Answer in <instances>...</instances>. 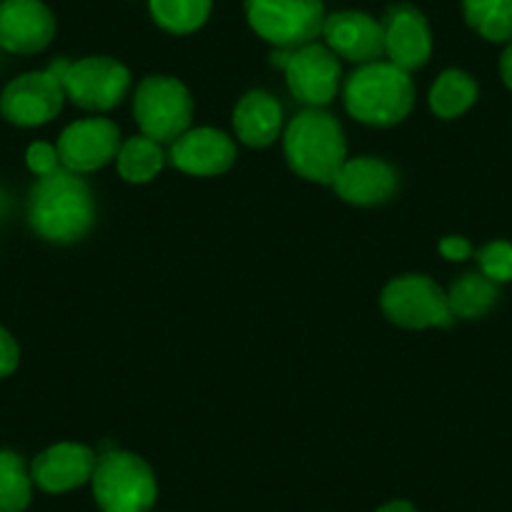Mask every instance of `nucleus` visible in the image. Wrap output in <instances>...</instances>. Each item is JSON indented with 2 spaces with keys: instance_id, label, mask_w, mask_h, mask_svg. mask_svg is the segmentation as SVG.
Returning <instances> with one entry per match:
<instances>
[{
  "instance_id": "obj_1",
  "label": "nucleus",
  "mask_w": 512,
  "mask_h": 512,
  "mask_svg": "<svg viewBox=\"0 0 512 512\" xmlns=\"http://www.w3.org/2000/svg\"><path fill=\"white\" fill-rule=\"evenodd\" d=\"M28 221L33 231L53 244H73L91 231L96 204L91 189L78 174L58 169L38 176L28 199Z\"/></svg>"
},
{
  "instance_id": "obj_2",
  "label": "nucleus",
  "mask_w": 512,
  "mask_h": 512,
  "mask_svg": "<svg viewBox=\"0 0 512 512\" xmlns=\"http://www.w3.org/2000/svg\"><path fill=\"white\" fill-rule=\"evenodd\" d=\"M344 106L357 121L369 126H397L415 106V83L410 73L395 63H367L347 78Z\"/></svg>"
},
{
  "instance_id": "obj_3",
  "label": "nucleus",
  "mask_w": 512,
  "mask_h": 512,
  "mask_svg": "<svg viewBox=\"0 0 512 512\" xmlns=\"http://www.w3.org/2000/svg\"><path fill=\"white\" fill-rule=\"evenodd\" d=\"M284 156L294 174L317 184H334L347 161V141L337 118L319 108L294 116L284 134Z\"/></svg>"
},
{
  "instance_id": "obj_4",
  "label": "nucleus",
  "mask_w": 512,
  "mask_h": 512,
  "mask_svg": "<svg viewBox=\"0 0 512 512\" xmlns=\"http://www.w3.org/2000/svg\"><path fill=\"white\" fill-rule=\"evenodd\" d=\"M91 487L103 512H151L159 495L154 470L139 455L123 450L98 457Z\"/></svg>"
},
{
  "instance_id": "obj_5",
  "label": "nucleus",
  "mask_w": 512,
  "mask_h": 512,
  "mask_svg": "<svg viewBox=\"0 0 512 512\" xmlns=\"http://www.w3.org/2000/svg\"><path fill=\"white\" fill-rule=\"evenodd\" d=\"M244 11L251 31L282 51L317 41L327 18L322 0H244Z\"/></svg>"
},
{
  "instance_id": "obj_6",
  "label": "nucleus",
  "mask_w": 512,
  "mask_h": 512,
  "mask_svg": "<svg viewBox=\"0 0 512 512\" xmlns=\"http://www.w3.org/2000/svg\"><path fill=\"white\" fill-rule=\"evenodd\" d=\"M134 116L141 134L159 144H174L191 128L194 98L179 78L149 76L136 88Z\"/></svg>"
},
{
  "instance_id": "obj_7",
  "label": "nucleus",
  "mask_w": 512,
  "mask_h": 512,
  "mask_svg": "<svg viewBox=\"0 0 512 512\" xmlns=\"http://www.w3.org/2000/svg\"><path fill=\"white\" fill-rule=\"evenodd\" d=\"M68 61H56L48 71H31L13 78L0 93V116L21 128H36L61 113L66 91L63 71Z\"/></svg>"
},
{
  "instance_id": "obj_8",
  "label": "nucleus",
  "mask_w": 512,
  "mask_h": 512,
  "mask_svg": "<svg viewBox=\"0 0 512 512\" xmlns=\"http://www.w3.org/2000/svg\"><path fill=\"white\" fill-rule=\"evenodd\" d=\"M379 304L392 324L405 329L450 327L455 322L447 292H442L440 284L425 274H407V277L392 279L384 287Z\"/></svg>"
},
{
  "instance_id": "obj_9",
  "label": "nucleus",
  "mask_w": 512,
  "mask_h": 512,
  "mask_svg": "<svg viewBox=\"0 0 512 512\" xmlns=\"http://www.w3.org/2000/svg\"><path fill=\"white\" fill-rule=\"evenodd\" d=\"M66 98L86 111H111L131 88V73L108 56H88L68 63L61 76Z\"/></svg>"
},
{
  "instance_id": "obj_10",
  "label": "nucleus",
  "mask_w": 512,
  "mask_h": 512,
  "mask_svg": "<svg viewBox=\"0 0 512 512\" xmlns=\"http://www.w3.org/2000/svg\"><path fill=\"white\" fill-rule=\"evenodd\" d=\"M56 149L63 169L73 174H91L116 159L121 149V131L108 118H81L63 131Z\"/></svg>"
},
{
  "instance_id": "obj_11",
  "label": "nucleus",
  "mask_w": 512,
  "mask_h": 512,
  "mask_svg": "<svg viewBox=\"0 0 512 512\" xmlns=\"http://www.w3.org/2000/svg\"><path fill=\"white\" fill-rule=\"evenodd\" d=\"M284 73L292 96L312 108L327 106L337 96L339 78H342L337 56L317 41L289 51Z\"/></svg>"
},
{
  "instance_id": "obj_12",
  "label": "nucleus",
  "mask_w": 512,
  "mask_h": 512,
  "mask_svg": "<svg viewBox=\"0 0 512 512\" xmlns=\"http://www.w3.org/2000/svg\"><path fill=\"white\" fill-rule=\"evenodd\" d=\"M56 16L43 0H0V48L33 56L51 46Z\"/></svg>"
},
{
  "instance_id": "obj_13",
  "label": "nucleus",
  "mask_w": 512,
  "mask_h": 512,
  "mask_svg": "<svg viewBox=\"0 0 512 512\" xmlns=\"http://www.w3.org/2000/svg\"><path fill=\"white\" fill-rule=\"evenodd\" d=\"M384 28V56L405 73L425 66L432 56V31L427 18L410 3H400L387 11Z\"/></svg>"
},
{
  "instance_id": "obj_14",
  "label": "nucleus",
  "mask_w": 512,
  "mask_h": 512,
  "mask_svg": "<svg viewBox=\"0 0 512 512\" xmlns=\"http://www.w3.org/2000/svg\"><path fill=\"white\" fill-rule=\"evenodd\" d=\"M322 36L334 56L357 63V66H367L384 56V28L369 13H332L324 18Z\"/></svg>"
},
{
  "instance_id": "obj_15",
  "label": "nucleus",
  "mask_w": 512,
  "mask_h": 512,
  "mask_svg": "<svg viewBox=\"0 0 512 512\" xmlns=\"http://www.w3.org/2000/svg\"><path fill=\"white\" fill-rule=\"evenodd\" d=\"M171 166L191 176H219L234 166L236 144L219 128H189L171 144Z\"/></svg>"
},
{
  "instance_id": "obj_16",
  "label": "nucleus",
  "mask_w": 512,
  "mask_h": 512,
  "mask_svg": "<svg viewBox=\"0 0 512 512\" xmlns=\"http://www.w3.org/2000/svg\"><path fill=\"white\" fill-rule=\"evenodd\" d=\"M96 462L98 457L91 447L78 442H58L33 460L31 475L41 490L58 495L91 482Z\"/></svg>"
},
{
  "instance_id": "obj_17",
  "label": "nucleus",
  "mask_w": 512,
  "mask_h": 512,
  "mask_svg": "<svg viewBox=\"0 0 512 512\" xmlns=\"http://www.w3.org/2000/svg\"><path fill=\"white\" fill-rule=\"evenodd\" d=\"M332 186L347 204L377 206L395 194L397 171L382 159L359 156V159L344 161Z\"/></svg>"
},
{
  "instance_id": "obj_18",
  "label": "nucleus",
  "mask_w": 512,
  "mask_h": 512,
  "mask_svg": "<svg viewBox=\"0 0 512 512\" xmlns=\"http://www.w3.org/2000/svg\"><path fill=\"white\" fill-rule=\"evenodd\" d=\"M282 106L267 91H251L236 103L234 131L241 144L251 149L272 146L282 134Z\"/></svg>"
},
{
  "instance_id": "obj_19",
  "label": "nucleus",
  "mask_w": 512,
  "mask_h": 512,
  "mask_svg": "<svg viewBox=\"0 0 512 512\" xmlns=\"http://www.w3.org/2000/svg\"><path fill=\"white\" fill-rule=\"evenodd\" d=\"M118 174L128 181V184H146V181L156 179L159 171L164 169L166 156L161 151L159 141L149 139V136H134L126 144H121L116 156Z\"/></svg>"
},
{
  "instance_id": "obj_20",
  "label": "nucleus",
  "mask_w": 512,
  "mask_h": 512,
  "mask_svg": "<svg viewBox=\"0 0 512 512\" xmlns=\"http://www.w3.org/2000/svg\"><path fill=\"white\" fill-rule=\"evenodd\" d=\"M214 0H149L151 18L159 28L174 36L196 33L211 16Z\"/></svg>"
},
{
  "instance_id": "obj_21",
  "label": "nucleus",
  "mask_w": 512,
  "mask_h": 512,
  "mask_svg": "<svg viewBox=\"0 0 512 512\" xmlns=\"http://www.w3.org/2000/svg\"><path fill=\"white\" fill-rule=\"evenodd\" d=\"M462 13L467 26L485 41H512V0H462Z\"/></svg>"
},
{
  "instance_id": "obj_22",
  "label": "nucleus",
  "mask_w": 512,
  "mask_h": 512,
  "mask_svg": "<svg viewBox=\"0 0 512 512\" xmlns=\"http://www.w3.org/2000/svg\"><path fill=\"white\" fill-rule=\"evenodd\" d=\"M477 101V83L465 71H450L442 73L430 88V108L435 116L440 118H457Z\"/></svg>"
},
{
  "instance_id": "obj_23",
  "label": "nucleus",
  "mask_w": 512,
  "mask_h": 512,
  "mask_svg": "<svg viewBox=\"0 0 512 512\" xmlns=\"http://www.w3.org/2000/svg\"><path fill=\"white\" fill-rule=\"evenodd\" d=\"M452 317L477 319L490 312L497 302V284L490 282L485 274H462L447 292Z\"/></svg>"
},
{
  "instance_id": "obj_24",
  "label": "nucleus",
  "mask_w": 512,
  "mask_h": 512,
  "mask_svg": "<svg viewBox=\"0 0 512 512\" xmlns=\"http://www.w3.org/2000/svg\"><path fill=\"white\" fill-rule=\"evenodd\" d=\"M33 475L18 452L0 450V512H23L33 500Z\"/></svg>"
},
{
  "instance_id": "obj_25",
  "label": "nucleus",
  "mask_w": 512,
  "mask_h": 512,
  "mask_svg": "<svg viewBox=\"0 0 512 512\" xmlns=\"http://www.w3.org/2000/svg\"><path fill=\"white\" fill-rule=\"evenodd\" d=\"M477 262H480L482 274L490 282H510L512 279V244L510 241H492L477 251Z\"/></svg>"
},
{
  "instance_id": "obj_26",
  "label": "nucleus",
  "mask_w": 512,
  "mask_h": 512,
  "mask_svg": "<svg viewBox=\"0 0 512 512\" xmlns=\"http://www.w3.org/2000/svg\"><path fill=\"white\" fill-rule=\"evenodd\" d=\"M26 164L36 176H48L61 169V156H58L56 146L46 144V141H36V144L28 146Z\"/></svg>"
},
{
  "instance_id": "obj_27",
  "label": "nucleus",
  "mask_w": 512,
  "mask_h": 512,
  "mask_svg": "<svg viewBox=\"0 0 512 512\" xmlns=\"http://www.w3.org/2000/svg\"><path fill=\"white\" fill-rule=\"evenodd\" d=\"M21 362V349H18L16 337L6 327H0V379L11 377Z\"/></svg>"
},
{
  "instance_id": "obj_28",
  "label": "nucleus",
  "mask_w": 512,
  "mask_h": 512,
  "mask_svg": "<svg viewBox=\"0 0 512 512\" xmlns=\"http://www.w3.org/2000/svg\"><path fill=\"white\" fill-rule=\"evenodd\" d=\"M440 254L450 259V262H465L467 256L472 254V244L462 239V236H445L440 241Z\"/></svg>"
},
{
  "instance_id": "obj_29",
  "label": "nucleus",
  "mask_w": 512,
  "mask_h": 512,
  "mask_svg": "<svg viewBox=\"0 0 512 512\" xmlns=\"http://www.w3.org/2000/svg\"><path fill=\"white\" fill-rule=\"evenodd\" d=\"M500 76L502 81H505V86L512 91V41L507 43L505 53H502L500 58Z\"/></svg>"
},
{
  "instance_id": "obj_30",
  "label": "nucleus",
  "mask_w": 512,
  "mask_h": 512,
  "mask_svg": "<svg viewBox=\"0 0 512 512\" xmlns=\"http://www.w3.org/2000/svg\"><path fill=\"white\" fill-rule=\"evenodd\" d=\"M377 512H417V507L407 500H392L387 502V505L379 507Z\"/></svg>"
}]
</instances>
